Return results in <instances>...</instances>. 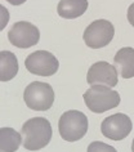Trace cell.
Here are the masks:
<instances>
[{
    "label": "cell",
    "instance_id": "cell-16",
    "mask_svg": "<svg viewBox=\"0 0 134 152\" xmlns=\"http://www.w3.org/2000/svg\"><path fill=\"white\" fill-rule=\"evenodd\" d=\"M126 17H128L129 23L134 27V3L133 4H130V7L128 8V14H126Z\"/></svg>",
    "mask_w": 134,
    "mask_h": 152
},
{
    "label": "cell",
    "instance_id": "cell-12",
    "mask_svg": "<svg viewBox=\"0 0 134 152\" xmlns=\"http://www.w3.org/2000/svg\"><path fill=\"white\" fill-rule=\"evenodd\" d=\"M18 72V59L9 50L0 52V81H9Z\"/></svg>",
    "mask_w": 134,
    "mask_h": 152
},
{
    "label": "cell",
    "instance_id": "cell-13",
    "mask_svg": "<svg viewBox=\"0 0 134 152\" xmlns=\"http://www.w3.org/2000/svg\"><path fill=\"white\" fill-rule=\"evenodd\" d=\"M22 143V135L13 128H0V152H16Z\"/></svg>",
    "mask_w": 134,
    "mask_h": 152
},
{
    "label": "cell",
    "instance_id": "cell-11",
    "mask_svg": "<svg viewBox=\"0 0 134 152\" xmlns=\"http://www.w3.org/2000/svg\"><path fill=\"white\" fill-rule=\"evenodd\" d=\"M88 9V0H59L58 14L66 20H74L83 16Z\"/></svg>",
    "mask_w": 134,
    "mask_h": 152
},
{
    "label": "cell",
    "instance_id": "cell-4",
    "mask_svg": "<svg viewBox=\"0 0 134 152\" xmlns=\"http://www.w3.org/2000/svg\"><path fill=\"white\" fill-rule=\"evenodd\" d=\"M23 101L34 111H48L54 102V90L47 83L34 81L26 86Z\"/></svg>",
    "mask_w": 134,
    "mask_h": 152
},
{
    "label": "cell",
    "instance_id": "cell-1",
    "mask_svg": "<svg viewBox=\"0 0 134 152\" xmlns=\"http://www.w3.org/2000/svg\"><path fill=\"white\" fill-rule=\"evenodd\" d=\"M21 134L26 150L37 151L51 142L53 130L49 120L45 117H32L22 125Z\"/></svg>",
    "mask_w": 134,
    "mask_h": 152
},
{
    "label": "cell",
    "instance_id": "cell-15",
    "mask_svg": "<svg viewBox=\"0 0 134 152\" xmlns=\"http://www.w3.org/2000/svg\"><path fill=\"white\" fill-rule=\"evenodd\" d=\"M9 22V12L5 7H3L0 4V31L5 28V26Z\"/></svg>",
    "mask_w": 134,
    "mask_h": 152
},
{
    "label": "cell",
    "instance_id": "cell-10",
    "mask_svg": "<svg viewBox=\"0 0 134 152\" xmlns=\"http://www.w3.org/2000/svg\"><path fill=\"white\" fill-rule=\"evenodd\" d=\"M113 63L121 77L132 79L134 76V49L130 47L121 48L113 57Z\"/></svg>",
    "mask_w": 134,
    "mask_h": 152
},
{
    "label": "cell",
    "instance_id": "cell-2",
    "mask_svg": "<svg viewBox=\"0 0 134 152\" xmlns=\"http://www.w3.org/2000/svg\"><path fill=\"white\" fill-rule=\"evenodd\" d=\"M86 107L94 113H102L120 104V96L116 90L106 85H92L84 93Z\"/></svg>",
    "mask_w": 134,
    "mask_h": 152
},
{
    "label": "cell",
    "instance_id": "cell-9",
    "mask_svg": "<svg viewBox=\"0 0 134 152\" xmlns=\"http://www.w3.org/2000/svg\"><path fill=\"white\" fill-rule=\"evenodd\" d=\"M86 81L90 85H106L112 88L117 85V70L108 62L99 61L88 70Z\"/></svg>",
    "mask_w": 134,
    "mask_h": 152
},
{
    "label": "cell",
    "instance_id": "cell-17",
    "mask_svg": "<svg viewBox=\"0 0 134 152\" xmlns=\"http://www.w3.org/2000/svg\"><path fill=\"white\" fill-rule=\"evenodd\" d=\"M5 1H8L12 5H21V4H23L26 0H5Z\"/></svg>",
    "mask_w": 134,
    "mask_h": 152
},
{
    "label": "cell",
    "instance_id": "cell-5",
    "mask_svg": "<svg viewBox=\"0 0 134 152\" xmlns=\"http://www.w3.org/2000/svg\"><path fill=\"white\" fill-rule=\"evenodd\" d=\"M115 35V27L107 20H97L88 26L84 31L83 39L92 49H99L108 45Z\"/></svg>",
    "mask_w": 134,
    "mask_h": 152
},
{
    "label": "cell",
    "instance_id": "cell-8",
    "mask_svg": "<svg viewBox=\"0 0 134 152\" xmlns=\"http://www.w3.org/2000/svg\"><path fill=\"white\" fill-rule=\"evenodd\" d=\"M133 129V124L129 116L125 113H115L106 117L101 124V132L106 138L112 140H121L126 138Z\"/></svg>",
    "mask_w": 134,
    "mask_h": 152
},
{
    "label": "cell",
    "instance_id": "cell-18",
    "mask_svg": "<svg viewBox=\"0 0 134 152\" xmlns=\"http://www.w3.org/2000/svg\"><path fill=\"white\" fill-rule=\"evenodd\" d=\"M132 152H134V139H133V143H132Z\"/></svg>",
    "mask_w": 134,
    "mask_h": 152
},
{
    "label": "cell",
    "instance_id": "cell-6",
    "mask_svg": "<svg viewBox=\"0 0 134 152\" xmlns=\"http://www.w3.org/2000/svg\"><path fill=\"white\" fill-rule=\"evenodd\" d=\"M25 67L34 75L48 77V76H53L58 71L59 62L51 52L36 50L27 56V58L25 59Z\"/></svg>",
    "mask_w": 134,
    "mask_h": 152
},
{
    "label": "cell",
    "instance_id": "cell-14",
    "mask_svg": "<svg viewBox=\"0 0 134 152\" xmlns=\"http://www.w3.org/2000/svg\"><path fill=\"white\" fill-rule=\"evenodd\" d=\"M86 152H117V151H116V148H113L110 144L95 140V142H92L88 146Z\"/></svg>",
    "mask_w": 134,
    "mask_h": 152
},
{
    "label": "cell",
    "instance_id": "cell-3",
    "mask_svg": "<svg viewBox=\"0 0 134 152\" xmlns=\"http://www.w3.org/2000/svg\"><path fill=\"white\" fill-rule=\"evenodd\" d=\"M88 117L85 113L76 110L62 113L58 121V130L61 137L67 142H76L81 139L88 132Z\"/></svg>",
    "mask_w": 134,
    "mask_h": 152
},
{
    "label": "cell",
    "instance_id": "cell-7",
    "mask_svg": "<svg viewBox=\"0 0 134 152\" xmlns=\"http://www.w3.org/2000/svg\"><path fill=\"white\" fill-rule=\"evenodd\" d=\"M8 40L13 47L26 49L36 45L40 40V31L35 25L26 21L16 22L8 32Z\"/></svg>",
    "mask_w": 134,
    "mask_h": 152
}]
</instances>
